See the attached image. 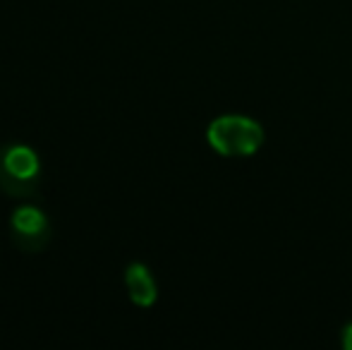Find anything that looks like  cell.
<instances>
[{"label":"cell","mask_w":352,"mask_h":350,"mask_svg":"<svg viewBox=\"0 0 352 350\" xmlns=\"http://www.w3.org/2000/svg\"><path fill=\"white\" fill-rule=\"evenodd\" d=\"M41 187V161L27 144L0 146V192L12 199H32Z\"/></svg>","instance_id":"1"},{"label":"cell","mask_w":352,"mask_h":350,"mask_svg":"<svg viewBox=\"0 0 352 350\" xmlns=\"http://www.w3.org/2000/svg\"><path fill=\"white\" fill-rule=\"evenodd\" d=\"M206 142L226 159H245L261 149L264 127L247 116H221L206 130Z\"/></svg>","instance_id":"2"},{"label":"cell","mask_w":352,"mask_h":350,"mask_svg":"<svg viewBox=\"0 0 352 350\" xmlns=\"http://www.w3.org/2000/svg\"><path fill=\"white\" fill-rule=\"evenodd\" d=\"M10 238L14 248L24 254H38L53 240V228L48 216L38 206L22 204L10 216Z\"/></svg>","instance_id":"3"},{"label":"cell","mask_w":352,"mask_h":350,"mask_svg":"<svg viewBox=\"0 0 352 350\" xmlns=\"http://www.w3.org/2000/svg\"><path fill=\"white\" fill-rule=\"evenodd\" d=\"M125 285L132 303L140 305V307H151L156 303L158 298L156 281H153L148 266H144L142 262H135L125 269Z\"/></svg>","instance_id":"4"},{"label":"cell","mask_w":352,"mask_h":350,"mask_svg":"<svg viewBox=\"0 0 352 350\" xmlns=\"http://www.w3.org/2000/svg\"><path fill=\"white\" fill-rule=\"evenodd\" d=\"M343 346L352 350V324L350 327H345V331H343Z\"/></svg>","instance_id":"5"}]
</instances>
